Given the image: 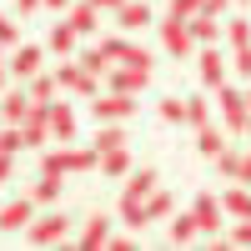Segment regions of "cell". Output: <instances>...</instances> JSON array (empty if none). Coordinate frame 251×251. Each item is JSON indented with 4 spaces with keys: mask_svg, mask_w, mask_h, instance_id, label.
Returning <instances> with one entry per match:
<instances>
[{
    "mask_svg": "<svg viewBox=\"0 0 251 251\" xmlns=\"http://www.w3.org/2000/svg\"><path fill=\"white\" fill-rule=\"evenodd\" d=\"M0 46H5V50L15 46V25H10V20H5V15H0Z\"/></svg>",
    "mask_w": 251,
    "mask_h": 251,
    "instance_id": "cell-40",
    "label": "cell"
},
{
    "mask_svg": "<svg viewBox=\"0 0 251 251\" xmlns=\"http://www.w3.org/2000/svg\"><path fill=\"white\" fill-rule=\"evenodd\" d=\"M121 66H141V71H151V50H146V46H126Z\"/></svg>",
    "mask_w": 251,
    "mask_h": 251,
    "instance_id": "cell-35",
    "label": "cell"
},
{
    "mask_svg": "<svg viewBox=\"0 0 251 251\" xmlns=\"http://www.w3.org/2000/svg\"><path fill=\"white\" fill-rule=\"evenodd\" d=\"M30 221H35L30 196H15V201H5V206H0V226H5V231H25Z\"/></svg>",
    "mask_w": 251,
    "mask_h": 251,
    "instance_id": "cell-10",
    "label": "cell"
},
{
    "mask_svg": "<svg viewBox=\"0 0 251 251\" xmlns=\"http://www.w3.org/2000/svg\"><path fill=\"white\" fill-rule=\"evenodd\" d=\"M106 241H111V221H106V216L86 221V231H80V246H86V251H96V246H106Z\"/></svg>",
    "mask_w": 251,
    "mask_h": 251,
    "instance_id": "cell-19",
    "label": "cell"
},
{
    "mask_svg": "<svg viewBox=\"0 0 251 251\" xmlns=\"http://www.w3.org/2000/svg\"><path fill=\"white\" fill-rule=\"evenodd\" d=\"M146 86H151V71H141V66H111V91L141 96Z\"/></svg>",
    "mask_w": 251,
    "mask_h": 251,
    "instance_id": "cell-9",
    "label": "cell"
},
{
    "mask_svg": "<svg viewBox=\"0 0 251 251\" xmlns=\"http://www.w3.org/2000/svg\"><path fill=\"white\" fill-rule=\"evenodd\" d=\"M196 231H201V226H196V216H191V211L171 221V241H176V246H186V241H196Z\"/></svg>",
    "mask_w": 251,
    "mask_h": 251,
    "instance_id": "cell-28",
    "label": "cell"
},
{
    "mask_svg": "<svg viewBox=\"0 0 251 251\" xmlns=\"http://www.w3.org/2000/svg\"><path fill=\"white\" fill-rule=\"evenodd\" d=\"M191 216H196V226H201L206 236H221V216H226V206H221V196H196Z\"/></svg>",
    "mask_w": 251,
    "mask_h": 251,
    "instance_id": "cell-8",
    "label": "cell"
},
{
    "mask_svg": "<svg viewBox=\"0 0 251 251\" xmlns=\"http://www.w3.org/2000/svg\"><path fill=\"white\" fill-rule=\"evenodd\" d=\"M5 66H10V75H15V80H30V75H40V46H20V50L5 60Z\"/></svg>",
    "mask_w": 251,
    "mask_h": 251,
    "instance_id": "cell-13",
    "label": "cell"
},
{
    "mask_svg": "<svg viewBox=\"0 0 251 251\" xmlns=\"http://www.w3.org/2000/svg\"><path fill=\"white\" fill-rule=\"evenodd\" d=\"M216 171H221L226 181H241V156H236V151H221V156H216Z\"/></svg>",
    "mask_w": 251,
    "mask_h": 251,
    "instance_id": "cell-32",
    "label": "cell"
},
{
    "mask_svg": "<svg viewBox=\"0 0 251 251\" xmlns=\"http://www.w3.org/2000/svg\"><path fill=\"white\" fill-rule=\"evenodd\" d=\"M221 206H226V216H251V186H231V191H221Z\"/></svg>",
    "mask_w": 251,
    "mask_h": 251,
    "instance_id": "cell-16",
    "label": "cell"
},
{
    "mask_svg": "<svg viewBox=\"0 0 251 251\" xmlns=\"http://www.w3.org/2000/svg\"><path fill=\"white\" fill-rule=\"evenodd\" d=\"M0 151H5V156H15V151H25V131H20L15 121L5 126V131H0Z\"/></svg>",
    "mask_w": 251,
    "mask_h": 251,
    "instance_id": "cell-29",
    "label": "cell"
},
{
    "mask_svg": "<svg viewBox=\"0 0 251 251\" xmlns=\"http://www.w3.org/2000/svg\"><path fill=\"white\" fill-rule=\"evenodd\" d=\"M96 166H100L96 146H91V151H80V146H60V151L40 156V171H50V176H80V171H96Z\"/></svg>",
    "mask_w": 251,
    "mask_h": 251,
    "instance_id": "cell-1",
    "label": "cell"
},
{
    "mask_svg": "<svg viewBox=\"0 0 251 251\" xmlns=\"http://www.w3.org/2000/svg\"><path fill=\"white\" fill-rule=\"evenodd\" d=\"M0 111H5V121H15V126H20V121L30 116V91H10V96H5V106H0Z\"/></svg>",
    "mask_w": 251,
    "mask_h": 251,
    "instance_id": "cell-22",
    "label": "cell"
},
{
    "mask_svg": "<svg viewBox=\"0 0 251 251\" xmlns=\"http://www.w3.org/2000/svg\"><path fill=\"white\" fill-rule=\"evenodd\" d=\"M226 246H251V216H241V226L231 231V241H226Z\"/></svg>",
    "mask_w": 251,
    "mask_h": 251,
    "instance_id": "cell-37",
    "label": "cell"
},
{
    "mask_svg": "<svg viewBox=\"0 0 251 251\" xmlns=\"http://www.w3.org/2000/svg\"><path fill=\"white\" fill-rule=\"evenodd\" d=\"M241 5H246V0H241Z\"/></svg>",
    "mask_w": 251,
    "mask_h": 251,
    "instance_id": "cell-47",
    "label": "cell"
},
{
    "mask_svg": "<svg viewBox=\"0 0 251 251\" xmlns=\"http://www.w3.org/2000/svg\"><path fill=\"white\" fill-rule=\"evenodd\" d=\"M30 201H60V176H50V171H40V181H35V191H30Z\"/></svg>",
    "mask_w": 251,
    "mask_h": 251,
    "instance_id": "cell-27",
    "label": "cell"
},
{
    "mask_svg": "<svg viewBox=\"0 0 251 251\" xmlns=\"http://www.w3.org/2000/svg\"><path fill=\"white\" fill-rule=\"evenodd\" d=\"M35 5H46V0H15V10H20V15H30Z\"/></svg>",
    "mask_w": 251,
    "mask_h": 251,
    "instance_id": "cell-42",
    "label": "cell"
},
{
    "mask_svg": "<svg viewBox=\"0 0 251 251\" xmlns=\"http://www.w3.org/2000/svg\"><path fill=\"white\" fill-rule=\"evenodd\" d=\"M100 176H131V156H126V146L100 151Z\"/></svg>",
    "mask_w": 251,
    "mask_h": 251,
    "instance_id": "cell-17",
    "label": "cell"
},
{
    "mask_svg": "<svg viewBox=\"0 0 251 251\" xmlns=\"http://www.w3.org/2000/svg\"><path fill=\"white\" fill-rule=\"evenodd\" d=\"M55 86H60V91H71V96H86V100H91V96H100V75H91L80 60H71V66H60V71H55Z\"/></svg>",
    "mask_w": 251,
    "mask_h": 251,
    "instance_id": "cell-4",
    "label": "cell"
},
{
    "mask_svg": "<svg viewBox=\"0 0 251 251\" xmlns=\"http://www.w3.org/2000/svg\"><path fill=\"white\" fill-rule=\"evenodd\" d=\"M116 25L131 35V30H146L151 25V5H146V0H126V5L116 10Z\"/></svg>",
    "mask_w": 251,
    "mask_h": 251,
    "instance_id": "cell-11",
    "label": "cell"
},
{
    "mask_svg": "<svg viewBox=\"0 0 251 251\" xmlns=\"http://www.w3.org/2000/svg\"><path fill=\"white\" fill-rule=\"evenodd\" d=\"M121 221L131 226V231H141V226L151 221V216H146V201L141 196H121Z\"/></svg>",
    "mask_w": 251,
    "mask_h": 251,
    "instance_id": "cell-18",
    "label": "cell"
},
{
    "mask_svg": "<svg viewBox=\"0 0 251 251\" xmlns=\"http://www.w3.org/2000/svg\"><path fill=\"white\" fill-rule=\"evenodd\" d=\"M241 186H251V156H241Z\"/></svg>",
    "mask_w": 251,
    "mask_h": 251,
    "instance_id": "cell-44",
    "label": "cell"
},
{
    "mask_svg": "<svg viewBox=\"0 0 251 251\" xmlns=\"http://www.w3.org/2000/svg\"><path fill=\"white\" fill-rule=\"evenodd\" d=\"M226 40H231V50H246L251 46V20H231V25H226Z\"/></svg>",
    "mask_w": 251,
    "mask_h": 251,
    "instance_id": "cell-31",
    "label": "cell"
},
{
    "mask_svg": "<svg viewBox=\"0 0 251 251\" xmlns=\"http://www.w3.org/2000/svg\"><path fill=\"white\" fill-rule=\"evenodd\" d=\"M186 25H191V35H196V46H216V40H221V20H216L211 10H196L191 20H186Z\"/></svg>",
    "mask_w": 251,
    "mask_h": 251,
    "instance_id": "cell-14",
    "label": "cell"
},
{
    "mask_svg": "<svg viewBox=\"0 0 251 251\" xmlns=\"http://www.w3.org/2000/svg\"><path fill=\"white\" fill-rule=\"evenodd\" d=\"M196 75H201L206 91H221V86H226V60H221L216 46H201V50H196Z\"/></svg>",
    "mask_w": 251,
    "mask_h": 251,
    "instance_id": "cell-7",
    "label": "cell"
},
{
    "mask_svg": "<svg viewBox=\"0 0 251 251\" xmlns=\"http://www.w3.org/2000/svg\"><path fill=\"white\" fill-rule=\"evenodd\" d=\"M126 46H131V40H121V35H111V40H100V50H106L111 60H121V55H126Z\"/></svg>",
    "mask_w": 251,
    "mask_h": 251,
    "instance_id": "cell-38",
    "label": "cell"
},
{
    "mask_svg": "<svg viewBox=\"0 0 251 251\" xmlns=\"http://www.w3.org/2000/svg\"><path fill=\"white\" fill-rule=\"evenodd\" d=\"M221 121H226V131L231 136H246V116H251V100H246V91H236V86H221Z\"/></svg>",
    "mask_w": 251,
    "mask_h": 251,
    "instance_id": "cell-2",
    "label": "cell"
},
{
    "mask_svg": "<svg viewBox=\"0 0 251 251\" xmlns=\"http://www.w3.org/2000/svg\"><path fill=\"white\" fill-rule=\"evenodd\" d=\"M161 46H166V55H176V60H191L196 55V35H191V25L186 20H161Z\"/></svg>",
    "mask_w": 251,
    "mask_h": 251,
    "instance_id": "cell-3",
    "label": "cell"
},
{
    "mask_svg": "<svg viewBox=\"0 0 251 251\" xmlns=\"http://www.w3.org/2000/svg\"><path fill=\"white\" fill-rule=\"evenodd\" d=\"M50 136L66 146V141H75V111L66 106V100H50Z\"/></svg>",
    "mask_w": 251,
    "mask_h": 251,
    "instance_id": "cell-12",
    "label": "cell"
},
{
    "mask_svg": "<svg viewBox=\"0 0 251 251\" xmlns=\"http://www.w3.org/2000/svg\"><path fill=\"white\" fill-rule=\"evenodd\" d=\"M91 116H96V121H131V116H136V96H126V91L91 96Z\"/></svg>",
    "mask_w": 251,
    "mask_h": 251,
    "instance_id": "cell-6",
    "label": "cell"
},
{
    "mask_svg": "<svg viewBox=\"0 0 251 251\" xmlns=\"http://www.w3.org/2000/svg\"><path fill=\"white\" fill-rule=\"evenodd\" d=\"M10 176H15V156H5V151H0V186H5Z\"/></svg>",
    "mask_w": 251,
    "mask_h": 251,
    "instance_id": "cell-41",
    "label": "cell"
},
{
    "mask_svg": "<svg viewBox=\"0 0 251 251\" xmlns=\"http://www.w3.org/2000/svg\"><path fill=\"white\" fill-rule=\"evenodd\" d=\"M146 216H151V221L176 216V201H171V191H151V196H146Z\"/></svg>",
    "mask_w": 251,
    "mask_h": 251,
    "instance_id": "cell-20",
    "label": "cell"
},
{
    "mask_svg": "<svg viewBox=\"0 0 251 251\" xmlns=\"http://www.w3.org/2000/svg\"><path fill=\"white\" fill-rule=\"evenodd\" d=\"M156 191V171H146V166H141V171H131V181H126V196H151Z\"/></svg>",
    "mask_w": 251,
    "mask_h": 251,
    "instance_id": "cell-24",
    "label": "cell"
},
{
    "mask_svg": "<svg viewBox=\"0 0 251 251\" xmlns=\"http://www.w3.org/2000/svg\"><path fill=\"white\" fill-rule=\"evenodd\" d=\"M96 15H100V10L91 5V0H80V5H71V15H66V20L75 25V35H96V25H100Z\"/></svg>",
    "mask_w": 251,
    "mask_h": 251,
    "instance_id": "cell-15",
    "label": "cell"
},
{
    "mask_svg": "<svg viewBox=\"0 0 251 251\" xmlns=\"http://www.w3.org/2000/svg\"><path fill=\"white\" fill-rule=\"evenodd\" d=\"M161 121H171V126H181V121H186V100H176V96H166V100H161Z\"/></svg>",
    "mask_w": 251,
    "mask_h": 251,
    "instance_id": "cell-34",
    "label": "cell"
},
{
    "mask_svg": "<svg viewBox=\"0 0 251 251\" xmlns=\"http://www.w3.org/2000/svg\"><path fill=\"white\" fill-rule=\"evenodd\" d=\"M66 236H71V221L60 216V211L35 216V221L25 226V241H30V246H55V241H66Z\"/></svg>",
    "mask_w": 251,
    "mask_h": 251,
    "instance_id": "cell-5",
    "label": "cell"
},
{
    "mask_svg": "<svg viewBox=\"0 0 251 251\" xmlns=\"http://www.w3.org/2000/svg\"><path fill=\"white\" fill-rule=\"evenodd\" d=\"M60 86H55V75H30V100H50Z\"/></svg>",
    "mask_w": 251,
    "mask_h": 251,
    "instance_id": "cell-33",
    "label": "cell"
},
{
    "mask_svg": "<svg viewBox=\"0 0 251 251\" xmlns=\"http://www.w3.org/2000/svg\"><path fill=\"white\" fill-rule=\"evenodd\" d=\"M186 126H196V131H201V126H211V100H206V96H191V100H186Z\"/></svg>",
    "mask_w": 251,
    "mask_h": 251,
    "instance_id": "cell-23",
    "label": "cell"
},
{
    "mask_svg": "<svg viewBox=\"0 0 251 251\" xmlns=\"http://www.w3.org/2000/svg\"><path fill=\"white\" fill-rule=\"evenodd\" d=\"M116 146H126V131H121V121H100V136H96V156H100V151H116Z\"/></svg>",
    "mask_w": 251,
    "mask_h": 251,
    "instance_id": "cell-21",
    "label": "cell"
},
{
    "mask_svg": "<svg viewBox=\"0 0 251 251\" xmlns=\"http://www.w3.org/2000/svg\"><path fill=\"white\" fill-rule=\"evenodd\" d=\"M75 40H80V35H75V25H71V20H60V25L50 30V50L71 55V50H75Z\"/></svg>",
    "mask_w": 251,
    "mask_h": 251,
    "instance_id": "cell-25",
    "label": "cell"
},
{
    "mask_svg": "<svg viewBox=\"0 0 251 251\" xmlns=\"http://www.w3.org/2000/svg\"><path fill=\"white\" fill-rule=\"evenodd\" d=\"M46 5H50V10H66V5H71V0H46Z\"/></svg>",
    "mask_w": 251,
    "mask_h": 251,
    "instance_id": "cell-45",
    "label": "cell"
},
{
    "mask_svg": "<svg viewBox=\"0 0 251 251\" xmlns=\"http://www.w3.org/2000/svg\"><path fill=\"white\" fill-rule=\"evenodd\" d=\"M196 146H201V156H221L226 151V141H221V131H216V126H201V131H196Z\"/></svg>",
    "mask_w": 251,
    "mask_h": 251,
    "instance_id": "cell-26",
    "label": "cell"
},
{
    "mask_svg": "<svg viewBox=\"0 0 251 251\" xmlns=\"http://www.w3.org/2000/svg\"><path fill=\"white\" fill-rule=\"evenodd\" d=\"M80 66H86L91 75H111V55L96 46V50H86V55H80Z\"/></svg>",
    "mask_w": 251,
    "mask_h": 251,
    "instance_id": "cell-30",
    "label": "cell"
},
{
    "mask_svg": "<svg viewBox=\"0 0 251 251\" xmlns=\"http://www.w3.org/2000/svg\"><path fill=\"white\" fill-rule=\"evenodd\" d=\"M246 136H251V116H246Z\"/></svg>",
    "mask_w": 251,
    "mask_h": 251,
    "instance_id": "cell-46",
    "label": "cell"
},
{
    "mask_svg": "<svg viewBox=\"0 0 251 251\" xmlns=\"http://www.w3.org/2000/svg\"><path fill=\"white\" fill-rule=\"evenodd\" d=\"M196 10H201V0H171V15L176 20H191Z\"/></svg>",
    "mask_w": 251,
    "mask_h": 251,
    "instance_id": "cell-36",
    "label": "cell"
},
{
    "mask_svg": "<svg viewBox=\"0 0 251 251\" xmlns=\"http://www.w3.org/2000/svg\"><path fill=\"white\" fill-rule=\"evenodd\" d=\"M231 60H236V75H246V80H251V46H246V50H236Z\"/></svg>",
    "mask_w": 251,
    "mask_h": 251,
    "instance_id": "cell-39",
    "label": "cell"
},
{
    "mask_svg": "<svg viewBox=\"0 0 251 251\" xmlns=\"http://www.w3.org/2000/svg\"><path fill=\"white\" fill-rule=\"evenodd\" d=\"M91 5H96V10H121L126 0H91Z\"/></svg>",
    "mask_w": 251,
    "mask_h": 251,
    "instance_id": "cell-43",
    "label": "cell"
}]
</instances>
